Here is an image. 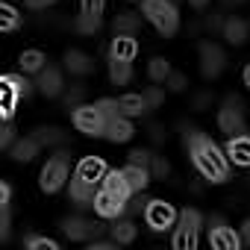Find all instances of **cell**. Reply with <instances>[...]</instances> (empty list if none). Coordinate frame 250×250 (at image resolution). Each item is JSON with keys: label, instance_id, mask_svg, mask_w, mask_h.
<instances>
[{"label": "cell", "instance_id": "83f0119b", "mask_svg": "<svg viewBox=\"0 0 250 250\" xmlns=\"http://www.w3.org/2000/svg\"><path fill=\"white\" fill-rule=\"evenodd\" d=\"M139 30H142V18L136 12H121L115 18V33L118 36H136Z\"/></svg>", "mask_w": 250, "mask_h": 250}, {"label": "cell", "instance_id": "836d02e7", "mask_svg": "<svg viewBox=\"0 0 250 250\" xmlns=\"http://www.w3.org/2000/svg\"><path fill=\"white\" fill-rule=\"evenodd\" d=\"M24 244H27L30 250H59V241H53V238H47V235H30Z\"/></svg>", "mask_w": 250, "mask_h": 250}, {"label": "cell", "instance_id": "7c38bea8", "mask_svg": "<svg viewBox=\"0 0 250 250\" xmlns=\"http://www.w3.org/2000/svg\"><path fill=\"white\" fill-rule=\"evenodd\" d=\"M77 177H83L85 183H103V177L109 174V168H106V162L100 159V156H83L80 162H77V171H74Z\"/></svg>", "mask_w": 250, "mask_h": 250}, {"label": "cell", "instance_id": "f35d334b", "mask_svg": "<svg viewBox=\"0 0 250 250\" xmlns=\"http://www.w3.org/2000/svg\"><path fill=\"white\" fill-rule=\"evenodd\" d=\"M165 85H168L171 91H186V85H188V77H186V74H180V71H171V77L165 80Z\"/></svg>", "mask_w": 250, "mask_h": 250}, {"label": "cell", "instance_id": "f1b7e54d", "mask_svg": "<svg viewBox=\"0 0 250 250\" xmlns=\"http://www.w3.org/2000/svg\"><path fill=\"white\" fill-rule=\"evenodd\" d=\"M147 77H150L153 83H165V80L171 77V62H168L165 56H153V59L147 62Z\"/></svg>", "mask_w": 250, "mask_h": 250}, {"label": "cell", "instance_id": "1f68e13d", "mask_svg": "<svg viewBox=\"0 0 250 250\" xmlns=\"http://www.w3.org/2000/svg\"><path fill=\"white\" fill-rule=\"evenodd\" d=\"M106 0H80V15L85 18H103Z\"/></svg>", "mask_w": 250, "mask_h": 250}, {"label": "cell", "instance_id": "d6a6232c", "mask_svg": "<svg viewBox=\"0 0 250 250\" xmlns=\"http://www.w3.org/2000/svg\"><path fill=\"white\" fill-rule=\"evenodd\" d=\"M100 27H103V18H85V15L77 18V33H83V36H94Z\"/></svg>", "mask_w": 250, "mask_h": 250}, {"label": "cell", "instance_id": "b9f144b4", "mask_svg": "<svg viewBox=\"0 0 250 250\" xmlns=\"http://www.w3.org/2000/svg\"><path fill=\"white\" fill-rule=\"evenodd\" d=\"M145 206H147V200H145L142 191H139V197L127 203V215H145Z\"/></svg>", "mask_w": 250, "mask_h": 250}, {"label": "cell", "instance_id": "816d5d0a", "mask_svg": "<svg viewBox=\"0 0 250 250\" xmlns=\"http://www.w3.org/2000/svg\"><path fill=\"white\" fill-rule=\"evenodd\" d=\"M241 80H244V85L250 88V65H244V71H241Z\"/></svg>", "mask_w": 250, "mask_h": 250}, {"label": "cell", "instance_id": "52a82bcc", "mask_svg": "<svg viewBox=\"0 0 250 250\" xmlns=\"http://www.w3.org/2000/svg\"><path fill=\"white\" fill-rule=\"evenodd\" d=\"M109 227H103L100 221H91V218H83V215H71L62 221V232L71 238V241H94L100 232H106Z\"/></svg>", "mask_w": 250, "mask_h": 250}, {"label": "cell", "instance_id": "7a4b0ae2", "mask_svg": "<svg viewBox=\"0 0 250 250\" xmlns=\"http://www.w3.org/2000/svg\"><path fill=\"white\" fill-rule=\"evenodd\" d=\"M142 15L162 36H174L180 30V12L174 6V0H142Z\"/></svg>", "mask_w": 250, "mask_h": 250}, {"label": "cell", "instance_id": "d6986e66", "mask_svg": "<svg viewBox=\"0 0 250 250\" xmlns=\"http://www.w3.org/2000/svg\"><path fill=\"white\" fill-rule=\"evenodd\" d=\"M0 94H3V103H0V112H3V118L6 121H12V115H15V106H18V97H21V91H18V85L3 74L0 77Z\"/></svg>", "mask_w": 250, "mask_h": 250}, {"label": "cell", "instance_id": "6da1fadb", "mask_svg": "<svg viewBox=\"0 0 250 250\" xmlns=\"http://www.w3.org/2000/svg\"><path fill=\"white\" fill-rule=\"evenodd\" d=\"M186 147H188V153H191V162H194L197 174H200L206 183L221 186V183L229 180V156H227L206 133H200V130L186 133Z\"/></svg>", "mask_w": 250, "mask_h": 250}, {"label": "cell", "instance_id": "9c48e42d", "mask_svg": "<svg viewBox=\"0 0 250 250\" xmlns=\"http://www.w3.org/2000/svg\"><path fill=\"white\" fill-rule=\"evenodd\" d=\"M209 244H212V250H238L241 247V235L221 215H212L209 218Z\"/></svg>", "mask_w": 250, "mask_h": 250}, {"label": "cell", "instance_id": "e575fe53", "mask_svg": "<svg viewBox=\"0 0 250 250\" xmlns=\"http://www.w3.org/2000/svg\"><path fill=\"white\" fill-rule=\"evenodd\" d=\"M83 100H85V85H74V88L65 91V106H68V109L83 106Z\"/></svg>", "mask_w": 250, "mask_h": 250}, {"label": "cell", "instance_id": "681fc988", "mask_svg": "<svg viewBox=\"0 0 250 250\" xmlns=\"http://www.w3.org/2000/svg\"><path fill=\"white\" fill-rule=\"evenodd\" d=\"M241 235H244V241L250 244V218H247V221L241 224Z\"/></svg>", "mask_w": 250, "mask_h": 250}, {"label": "cell", "instance_id": "f5cc1de1", "mask_svg": "<svg viewBox=\"0 0 250 250\" xmlns=\"http://www.w3.org/2000/svg\"><path fill=\"white\" fill-rule=\"evenodd\" d=\"M224 3H238V0H224Z\"/></svg>", "mask_w": 250, "mask_h": 250}, {"label": "cell", "instance_id": "7dc6e473", "mask_svg": "<svg viewBox=\"0 0 250 250\" xmlns=\"http://www.w3.org/2000/svg\"><path fill=\"white\" fill-rule=\"evenodd\" d=\"M150 139L153 142H165V130L159 127V124H153V127H150Z\"/></svg>", "mask_w": 250, "mask_h": 250}, {"label": "cell", "instance_id": "d590c367", "mask_svg": "<svg viewBox=\"0 0 250 250\" xmlns=\"http://www.w3.org/2000/svg\"><path fill=\"white\" fill-rule=\"evenodd\" d=\"M168 171H171V165H168L165 156H153V159H150V174H153V180H165Z\"/></svg>", "mask_w": 250, "mask_h": 250}, {"label": "cell", "instance_id": "8fae6325", "mask_svg": "<svg viewBox=\"0 0 250 250\" xmlns=\"http://www.w3.org/2000/svg\"><path fill=\"white\" fill-rule=\"evenodd\" d=\"M36 91H39L42 97H59V94L65 91V80H62V71L47 65V68L39 74V80H36Z\"/></svg>", "mask_w": 250, "mask_h": 250}, {"label": "cell", "instance_id": "2e32d148", "mask_svg": "<svg viewBox=\"0 0 250 250\" xmlns=\"http://www.w3.org/2000/svg\"><path fill=\"white\" fill-rule=\"evenodd\" d=\"M94 212L100 215V218H121L124 212H127V203L124 200H118L115 194H109V191H97V197H94Z\"/></svg>", "mask_w": 250, "mask_h": 250}, {"label": "cell", "instance_id": "7402d4cb", "mask_svg": "<svg viewBox=\"0 0 250 250\" xmlns=\"http://www.w3.org/2000/svg\"><path fill=\"white\" fill-rule=\"evenodd\" d=\"M221 33H224V39L229 42V44H244L247 42V36H250V27H247V21H241V18H227L224 21V27H221Z\"/></svg>", "mask_w": 250, "mask_h": 250}, {"label": "cell", "instance_id": "44dd1931", "mask_svg": "<svg viewBox=\"0 0 250 250\" xmlns=\"http://www.w3.org/2000/svg\"><path fill=\"white\" fill-rule=\"evenodd\" d=\"M124 171V177H127V183H130V188H133V194H139V191H145L147 188V183L153 180V174H150V168H145V165H136V162H130L127 168H121Z\"/></svg>", "mask_w": 250, "mask_h": 250}, {"label": "cell", "instance_id": "74e56055", "mask_svg": "<svg viewBox=\"0 0 250 250\" xmlns=\"http://www.w3.org/2000/svg\"><path fill=\"white\" fill-rule=\"evenodd\" d=\"M97 106H100V112L106 115V121H109V118H115V115H124V112H121V103H118V100H112V97L97 100Z\"/></svg>", "mask_w": 250, "mask_h": 250}, {"label": "cell", "instance_id": "bcb514c9", "mask_svg": "<svg viewBox=\"0 0 250 250\" xmlns=\"http://www.w3.org/2000/svg\"><path fill=\"white\" fill-rule=\"evenodd\" d=\"M24 3L30 6V9H36V12H42V9H47L53 0H24Z\"/></svg>", "mask_w": 250, "mask_h": 250}, {"label": "cell", "instance_id": "ab89813d", "mask_svg": "<svg viewBox=\"0 0 250 250\" xmlns=\"http://www.w3.org/2000/svg\"><path fill=\"white\" fill-rule=\"evenodd\" d=\"M130 162H136V165H145V168H150V159H153V153L150 150H142V147H136V150H130V156H127Z\"/></svg>", "mask_w": 250, "mask_h": 250}, {"label": "cell", "instance_id": "4dcf8cb0", "mask_svg": "<svg viewBox=\"0 0 250 250\" xmlns=\"http://www.w3.org/2000/svg\"><path fill=\"white\" fill-rule=\"evenodd\" d=\"M36 139H39V145L53 147V145H65L68 136H65L59 127H39V130H36Z\"/></svg>", "mask_w": 250, "mask_h": 250}, {"label": "cell", "instance_id": "ac0fdd59", "mask_svg": "<svg viewBox=\"0 0 250 250\" xmlns=\"http://www.w3.org/2000/svg\"><path fill=\"white\" fill-rule=\"evenodd\" d=\"M136 56H139V42H136V36H118V33H115L112 47H109V59H127V62H133Z\"/></svg>", "mask_w": 250, "mask_h": 250}, {"label": "cell", "instance_id": "7bdbcfd3", "mask_svg": "<svg viewBox=\"0 0 250 250\" xmlns=\"http://www.w3.org/2000/svg\"><path fill=\"white\" fill-rule=\"evenodd\" d=\"M9 200H12V186L0 183V209H9Z\"/></svg>", "mask_w": 250, "mask_h": 250}, {"label": "cell", "instance_id": "cb8c5ba5", "mask_svg": "<svg viewBox=\"0 0 250 250\" xmlns=\"http://www.w3.org/2000/svg\"><path fill=\"white\" fill-rule=\"evenodd\" d=\"M39 139L36 136H30V139H18L12 147H9V156L15 159V162H33L36 156H39Z\"/></svg>", "mask_w": 250, "mask_h": 250}, {"label": "cell", "instance_id": "4316f807", "mask_svg": "<svg viewBox=\"0 0 250 250\" xmlns=\"http://www.w3.org/2000/svg\"><path fill=\"white\" fill-rule=\"evenodd\" d=\"M18 65H21L24 74H42L47 68V56L42 50H24L21 59H18Z\"/></svg>", "mask_w": 250, "mask_h": 250}, {"label": "cell", "instance_id": "f546056e", "mask_svg": "<svg viewBox=\"0 0 250 250\" xmlns=\"http://www.w3.org/2000/svg\"><path fill=\"white\" fill-rule=\"evenodd\" d=\"M18 24H21V15H18V9H15L12 3H3V6H0V30H3V33H12V30H18Z\"/></svg>", "mask_w": 250, "mask_h": 250}, {"label": "cell", "instance_id": "5b68a950", "mask_svg": "<svg viewBox=\"0 0 250 250\" xmlns=\"http://www.w3.org/2000/svg\"><path fill=\"white\" fill-rule=\"evenodd\" d=\"M71 121H74V127H77L83 136H91V139L106 136V115L100 112L97 103H83V106H77L74 115H71Z\"/></svg>", "mask_w": 250, "mask_h": 250}, {"label": "cell", "instance_id": "4fadbf2b", "mask_svg": "<svg viewBox=\"0 0 250 250\" xmlns=\"http://www.w3.org/2000/svg\"><path fill=\"white\" fill-rule=\"evenodd\" d=\"M133 136H136V130H133V124H130L127 115H115V118L106 121V139L112 145H124V142H130Z\"/></svg>", "mask_w": 250, "mask_h": 250}, {"label": "cell", "instance_id": "f907efd6", "mask_svg": "<svg viewBox=\"0 0 250 250\" xmlns=\"http://www.w3.org/2000/svg\"><path fill=\"white\" fill-rule=\"evenodd\" d=\"M188 3H191L194 9H206V6H209V0H188Z\"/></svg>", "mask_w": 250, "mask_h": 250}, {"label": "cell", "instance_id": "f6af8a7d", "mask_svg": "<svg viewBox=\"0 0 250 250\" xmlns=\"http://www.w3.org/2000/svg\"><path fill=\"white\" fill-rule=\"evenodd\" d=\"M209 103H212V91H200V94L194 97V109H197V112H200V109H206Z\"/></svg>", "mask_w": 250, "mask_h": 250}, {"label": "cell", "instance_id": "d4e9b609", "mask_svg": "<svg viewBox=\"0 0 250 250\" xmlns=\"http://www.w3.org/2000/svg\"><path fill=\"white\" fill-rule=\"evenodd\" d=\"M109 232H112V238H115L118 244H133L136 235H139V227H136L130 218H115V224L109 227Z\"/></svg>", "mask_w": 250, "mask_h": 250}, {"label": "cell", "instance_id": "603a6c76", "mask_svg": "<svg viewBox=\"0 0 250 250\" xmlns=\"http://www.w3.org/2000/svg\"><path fill=\"white\" fill-rule=\"evenodd\" d=\"M118 103H121V112L127 115V118H142L150 106H147V100H145V94H136V91H127V94H121L118 97Z\"/></svg>", "mask_w": 250, "mask_h": 250}, {"label": "cell", "instance_id": "484cf974", "mask_svg": "<svg viewBox=\"0 0 250 250\" xmlns=\"http://www.w3.org/2000/svg\"><path fill=\"white\" fill-rule=\"evenodd\" d=\"M109 80H112V85H127L133 80V62L109 59Z\"/></svg>", "mask_w": 250, "mask_h": 250}, {"label": "cell", "instance_id": "60d3db41", "mask_svg": "<svg viewBox=\"0 0 250 250\" xmlns=\"http://www.w3.org/2000/svg\"><path fill=\"white\" fill-rule=\"evenodd\" d=\"M15 142H18V139H15V130L9 127V124H6V127L0 130V147H3V150H9V147H12Z\"/></svg>", "mask_w": 250, "mask_h": 250}, {"label": "cell", "instance_id": "ba28073f", "mask_svg": "<svg viewBox=\"0 0 250 250\" xmlns=\"http://www.w3.org/2000/svg\"><path fill=\"white\" fill-rule=\"evenodd\" d=\"M218 127H221V133H224L227 139L247 133V124H244L241 100H238V97H227V100H224V109L218 112Z\"/></svg>", "mask_w": 250, "mask_h": 250}, {"label": "cell", "instance_id": "3957f363", "mask_svg": "<svg viewBox=\"0 0 250 250\" xmlns=\"http://www.w3.org/2000/svg\"><path fill=\"white\" fill-rule=\"evenodd\" d=\"M200 227H203V218L197 209H183L180 218H177V227H174V235H171V244L177 250H194L197 247V238H200Z\"/></svg>", "mask_w": 250, "mask_h": 250}, {"label": "cell", "instance_id": "5bb4252c", "mask_svg": "<svg viewBox=\"0 0 250 250\" xmlns=\"http://www.w3.org/2000/svg\"><path fill=\"white\" fill-rule=\"evenodd\" d=\"M71 200L80 206V209H88V206H94V197H97V191L100 188H94V183H85L83 177H71Z\"/></svg>", "mask_w": 250, "mask_h": 250}, {"label": "cell", "instance_id": "277c9868", "mask_svg": "<svg viewBox=\"0 0 250 250\" xmlns=\"http://www.w3.org/2000/svg\"><path fill=\"white\" fill-rule=\"evenodd\" d=\"M68 150H56L47 162H44V168H42V174H39V186H42V191H47V194H56L65 183H68Z\"/></svg>", "mask_w": 250, "mask_h": 250}, {"label": "cell", "instance_id": "ffe728a7", "mask_svg": "<svg viewBox=\"0 0 250 250\" xmlns=\"http://www.w3.org/2000/svg\"><path fill=\"white\" fill-rule=\"evenodd\" d=\"M65 68L77 77H88L94 74V59L83 50H65Z\"/></svg>", "mask_w": 250, "mask_h": 250}, {"label": "cell", "instance_id": "e0dca14e", "mask_svg": "<svg viewBox=\"0 0 250 250\" xmlns=\"http://www.w3.org/2000/svg\"><path fill=\"white\" fill-rule=\"evenodd\" d=\"M227 156L229 162L241 165V168H250V136L241 133V136H229L227 142Z\"/></svg>", "mask_w": 250, "mask_h": 250}, {"label": "cell", "instance_id": "9a60e30c", "mask_svg": "<svg viewBox=\"0 0 250 250\" xmlns=\"http://www.w3.org/2000/svg\"><path fill=\"white\" fill-rule=\"evenodd\" d=\"M100 188L103 191H109V194H115L118 200H124V203H130V194H133V188H130V183H127V177H124V171H109L106 177H103V183H100Z\"/></svg>", "mask_w": 250, "mask_h": 250}, {"label": "cell", "instance_id": "8992f818", "mask_svg": "<svg viewBox=\"0 0 250 250\" xmlns=\"http://www.w3.org/2000/svg\"><path fill=\"white\" fill-rule=\"evenodd\" d=\"M177 218H180V212L171 203H165V200H147V206H145V224L153 232L174 229L177 227Z\"/></svg>", "mask_w": 250, "mask_h": 250}, {"label": "cell", "instance_id": "30bf717a", "mask_svg": "<svg viewBox=\"0 0 250 250\" xmlns=\"http://www.w3.org/2000/svg\"><path fill=\"white\" fill-rule=\"evenodd\" d=\"M224 68H227V53L215 42H203L200 44V74L206 80H215V77H221Z\"/></svg>", "mask_w": 250, "mask_h": 250}, {"label": "cell", "instance_id": "c3c4849f", "mask_svg": "<svg viewBox=\"0 0 250 250\" xmlns=\"http://www.w3.org/2000/svg\"><path fill=\"white\" fill-rule=\"evenodd\" d=\"M206 27H209V30H221V27H224V21H221V18H218V15L212 12V15L206 18Z\"/></svg>", "mask_w": 250, "mask_h": 250}, {"label": "cell", "instance_id": "ee69618b", "mask_svg": "<svg viewBox=\"0 0 250 250\" xmlns=\"http://www.w3.org/2000/svg\"><path fill=\"white\" fill-rule=\"evenodd\" d=\"M88 250H118V241H115V238H109V241H97V238H94V241L88 244Z\"/></svg>", "mask_w": 250, "mask_h": 250}, {"label": "cell", "instance_id": "8d00e7d4", "mask_svg": "<svg viewBox=\"0 0 250 250\" xmlns=\"http://www.w3.org/2000/svg\"><path fill=\"white\" fill-rule=\"evenodd\" d=\"M145 100H147V106H150V109H159V106L165 103V91H162L159 85H150V88L145 91Z\"/></svg>", "mask_w": 250, "mask_h": 250}]
</instances>
